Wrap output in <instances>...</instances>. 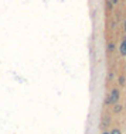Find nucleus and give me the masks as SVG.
<instances>
[{"label": "nucleus", "instance_id": "10", "mask_svg": "<svg viewBox=\"0 0 126 134\" xmlns=\"http://www.w3.org/2000/svg\"><path fill=\"white\" fill-rule=\"evenodd\" d=\"M123 26H125V30H126V20H125V24H123Z\"/></svg>", "mask_w": 126, "mask_h": 134}, {"label": "nucleus", "instance_id": "7", "mask_svg": "<svg viewBox=\"0 0 126 134\" xmlns=\"http://www.w3.org/2000/svg\"><path fill=\"white\" fill-rule=\"evenodd\" d=\"M111 134H122V131H120L119 129H113L112 131H111Z\"/></svg>", "mask_w": 126, "mask_h": 134}, {"label": "nucleus", "instance_id": "3", "mask_svg": "<svg viewBox=\"0 0 126 134\" xmlns=\"http://www.w3.org/2000/svg\"><path fill=\"white\" fill-rule=\"evenodd\" d=\"M122 110H123V106H122L120 103H115V104H113V109H112L113 114H119Z\"/></svg>", "mask_w": 126, "mask_h": 134}, {"label": "nucleus", "instance_id": "2", "mask_svg": "<svg viewBox=\"0 0 126 134\" xmlns=\"http://www.w3.org/2000/svg\"><path fill=\"white\" fill-rule=\"evenodd\" d=\"M119 52L122 55H126V37L120 41V45H119Z\"/></svg>", "mask_w": 126, "mask_h": 134}, {"label": "nucleus", "instance_id": "1", "mask_svg": "<svg viewBox=\"0 0 126 134\" xmlns=\"http://www.w3.org/2000/svg\"><path fill=\"white\" fill-rule=\"evenodd\" d=\"M119 96H120L119 89H112L109 93H108V96H106V99H105V103L106 104H115V103H118Z\"/></svg>", "mask_w": 126, "mask_h": 134}, {"label": "nucleus", "instance_id": "5", "mask_svg": "<svg viewBox=\"0 0 126 134\" xmlns=\"http://www.w3.org/2000/svg\"><path fill=\"white\" fill-rule=\"evenodd\" d=\"M108 124H109V119L105 117V119H103V121H102V126H103V127H106Z\"/></svg>", "mask_w": 126, "mask_h": 134}, {"label": "nucleus", "instance_id": "8", "mask_svg": "<svg viewBox=\"0 0 126 134\" xmlns=\"http://www.w3.org/2000/svg\"><path fill=\"white\" fill-rule=\"evenodd\" d=\"M111 2H112V4H118V2H119V0H111Z\"/></svg>", "mask_w": 126, "mask_h": 134}, {"label": "nucleus", "instance_id": "4", "mask_svg": "<svg viewBox=\"0 0 126 134\" xmlns=\"http://www.w3.org/2000/svg\"><path fill=\"white\" fill-rule=\"evenodd\" d=\"M119 85L120 86L125 85V76H123V75H120V76H119Z\"/></svg>", "mask_w": 126, "mask_h": 134}, {"label": "nucleus", "instance_id": "9", "mask_svg": "<svg viewBox=\"0 0 126 134\" xmlns=\"http://www.w3.org/2000/svg\"><path fill=\"white\" fill-rule=\"evenodd\" d=\"M102 134H111V131H103Z\"/></svg>", "mask_w": 126, "mask_h": 134}, {"label": "nucleus", "instance_id": "6", "mask_svg": "<svg viewBox=\"0 0 126 134\" xmlns=\"http://www.w3.org/2000/svg\"><path fill=\"white\" fill-rule=\"evenodd\" d=\"M108 51H109V52H113V51H115V45H113V44H109V45H108Z\"/></svg>", "mask_w": 126, "mask_h": 134}]
</instances>
